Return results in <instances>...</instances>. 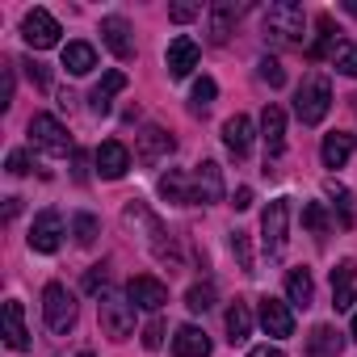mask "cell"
<instances>
[{"label": "cell", "mask_w": 357, "mask_h": 357, "mask_svg": "<svg viewBox=\"0 0 357 357\" xmlns=\"http://www.w3.org/2000/svg\"><path fill=\"white\" fill-rule=\"evenodd\" d=\"M332 59H336V68H340L349 80H357V43H340V51H336Z\"/></svg>", "instance_id": "cell-37"}, {"label": "cell", "mask_w": 357, "mask_h": 357, "mask_svg": "<svg viewBox=\"0 0 357 357\" xmlns=\"http://www.w3.org/2000/svg\"><path fill=\"white\" fill-rule=\"evenodd\" d=\"M172 135L168 130H160V126H147L143 135H139V160L143 164H160L164 155H172Z\"/></svg>", "instance_id": "cell-19"}, {"label": "cell", "mask_w": 357, "mask_h": 357, "mask_svg": "<svg viewBox=\"0 0 357 357\" xmlns=\"http://www.w3.org/2000/svg\"><path fill=\"white\" fill-rule=\"evenodd\" d=\"M252 336V307L244 303V298H236L231 307H227V340L231 344H244Z\"/></svg>", "instance_id": "cell-24"}, {"label": "cell", "mask_w": 357, "mask_h": 357, "mask_svg": "<svg viewBox=\"0 0 357 357\" xmlns=\"http://www.w3.org/2000/svg\"><path fill=\"white\" fill-rule=\"evenodd\" d=\"M22 38L34 47V51H51L59 43V22L47 13V9H30L22 17Z\"/></svg>", "instance_id": "cell-7"}, {"label": "cell", "mask_w": 357, "mask_h": 357, "mask_svg": "<svg viewBox=\"0 0 357 357\" xmlns=\"http://www.w3.org/2000/svg\"><path fill=\"white\" fill-rule=\"evenodd\" d=\"M257 319H261V328H265L269 336H278V340L294 336V311H290V303H282V298H261Z\"/></svg>", "instance_id": "cell-10"}, {"label": "cell", "mask_w": 357, "mask_h": 357, "mask_svg": "<svg viewBox=\"0 0 357 357\" xmlns=\"http://www.w3.org/2000/svg\"><path fill=\"white\" fill-rule=\"evenodd\" d=\"M164 63H168V76H172V80H185V76L198 68V43H194L190 34L172 38V43H168V55H164Z\"/></svg>", "instance_id": "cell-12"}, {"label": "cell", "mask_w": 357, "mask_h": 357, "mask_svg": "<svg viewBox=\"0 0 357 357\" xmlns=\"http://www.w3.org/2000/svg\"><path fill=\"white\" fill-rule=\"evenodd\" d=\"M93 160H97V172L105 176V181H118V176H126V168H130V151H126L118 139H105V143L93 151Z\"/></svg>", "instance_id": "cell-14"}, {"label": "cell", "mask_w": 357, "mask_h": 357, "mask_svg": "<svg viewBox=\"0 0 357 357\" xmlns=\"http://www.w3.org/2000/svg\"><path fill=\"white\" fill-rule=\"evenodd\" d=\"M324 190H328V198H336V206H340V227H353V223H357V211H353V194H349L344 185H336V181H328Z\"/></svg>", "instance_id": "cell-32"}, {"label": "cell", "mask_w": 357, "mask_h": 357, "mask_svg": "<svg viewBox=\"0 0 357 357\" xmlns=\"http://www.w3.org/2000/svg\"><path fill=\"white\" fill-rule=\"evenodd\" d=\"M30 143L43 147L47 155H68L72 151V135L55 114H34L30 118Z\"/></svg>", "instance_id": "cell-6"}, {"label": "cell", "mask_w": 357, "mask_h": 357, "mask_svg": "<svg viewBox=\"0 0 357 357\" xmlns=\"http://www.w3.org/2000/svg\"><path fill=\"white\" fill-rule=\"evenodd\" d=\"M172 357H211V336L198 324H181L172 332Z\"/></svg>", "instance_id": "cell-16"}, {"label": "cell", "mask_w": 357, "mask_h": 357, "mask_svg": "<svg viewBox=\"0 0 357 357\" xmlns=\"http://www.w3.org/2000/svg\"><path fill=\"white\" fill-rule=\"evenodd\" d=\"M160 194L176 206H185V202H194V181H185L181 172H168V176H160Z\"/></svg>", "instance_id": "cell-29"}, {"label": "cell", "mask_w": 357, "mask_h": 357, "mask_svg": "<svg viewBox=\"0 0 357 357\" xmlns=\"http://www.w3.org/2000/svg\"><path fill=\"white\" fill-rule=\"evenodd\" d=\"M340 349H344V340H340V332L328 328V324H319V328L307 336V357H340Z\"/></svg>", "instance_id": "cell-25"}, {"label": "cell", "mask_w": 357, "mask_h": 357, "mask_svg": "<svg viewBox=\"0 0 357 357\" xmlns=\"http://www.w3.org/2000/svg\"><path fill=\"white\" fill-rule=\"evenodd\" d=\"M215 93H219V84H215L211 76L194 80V93H190V109H194V114H206V109H211V101H215Z\"/></svg>", "instance_id": "cell-31"}, {"label": "cell", "mask_w": 357, "mask_h": 357, "mask_svg": "<svg viewBox=\"0 0 357 357\" xmlns=\"http://www.w3.org/2000/svg\"><path fill=\"white\" fill-rule=\"evenodd\" d=\"M261 26H265V38H273V43H303L307 13H303V5H294V0H273L265 9V17H261Z\"/></svg>", "instance_id": "cell-1"}, {"label": "cell", "mask_w": 357, "mask_h": 357, "mask_svg": "<svg viewBox=\"0 0 357 357\" xmlns=\"http://www.w3.org/2000/svg\"><path fill=\"white\" fill-rule=\"evenodd\" d=\"M236 17H240V9H236V5H227V0L211 5V43H227V38H231Z\"/></svg>", "instance_id": "cell-28"}, {"label": "cell", "mask_w": 357, "mask_h": 357, "mask_svg": "<svg viewBox=\"0 0 357 357\" xmlns=\"http://www.w3.org/2000/svg\"><path fill=\"white\" fill-rule=\"evenodd\" d=\"M194 202H202V206L223 202V168L215 160H202L194 168Z\"/></svg>", "instance_id": "cell-11"}, {"label": "cell", "mask_w": 357, "mask_h": 357, "mask_svg": "<svg viewBox=\"0 0 357 357\" xmlns=\"http://www.w3.org/2000/svg\"><path fill=\"white\" fill-rule=\"evenodd\" d=\"M349 155H353V135H344V130L324 135V147H319L324 168H344V164H349Z\"/></svg>", "instance_id": "cell-21"}, {"label": "cell", "mask_w": 357, "mask_h": 357, "mask_svg": "<svg viewBox=\"0 0 357 357\" xmlns=\"http://www.w3.org/2000/svg\"><path fill=\"white\" fill-rule=\"evenodd\" d=\"M357 303V261H340L332 269V307L349 311Z\"/></svg>", "instance_id": "cell-15"}, {"label": "cell", "mask_w": 357, "mask_h": 357, "mask_svg": "<svg viewBox=\"0 0 357 357\" xmlns=\"http://www.w3.org/2000/svg\"><path fill=\"white\" fill-rule=\"evenodd\" d=\"M315 30H319V34H315V43L307 47V55H311V59H324V55H336V51H340V38H336L340 30H336V22H332L328 13H319V17H315Z\"/></svg>", "instance_id": "cell-22"}, {"label": "cell", "mask_w": 357, "mask_h": 357, "mask_svg": "<svg viewBox=\"0 0 357 357\" xmlns=\"http://www.w3.org/2000/svg\"><path fill=\"white\" fill-rule=\"evenodd\" d=\"M248 357H286V353H282L278 344H257V349H252Z\"/></svg>", "instance_id": "cell-45"}, {"label": "cell", "mask_w": 357, "mask_h": 357, "mask_svg": "<svg viewBox=\"0 0 357 357\" xmlns=\"http://www.w3.org/2000/svg\"><path fill=\"white\" fill-rule=\"evenodd\" d=\"M328 109H332V84H328L324 76H307L303 89L294 93V114H298V122H303V126H319V122L328 118Z\"/></svg>", "instance_id": "cell-2"}, {"label": "cell", "mask_w": 357, "mask_h": 357, "mask_svg": "<svg viewBox=\"0 0 357 357\" xmlns=\"http://www.w3.org/2000/svg\"><path fill=\"white\" fill-rule=\"evenodd\" d=\"M97 319H101V332L109 340H126L135 332V303L126 294H109L105 290L101 303H97Z\"/></svg>", "instance_id": "cell-4"}, {"label": "cell", "mask_w": 357, "mask_h": 357, "mask_svg": "<svg viewBox=\"0 0 357 357\" xmlns=\"http://www.w3.org/2000/svg\"><path fill=\"white\" fill-rule=\"evenodd\" d=\"M80 357H93V353H80Z\"/></svg>", "instance_id": "cell-48"}, {"label": "cell", "mask_w": 357, "mask_h": 357, "mask_svg": "<svg viewBox=\"0 0 357 357\" xmlns=\"http://www.w3.org/2000/svg\"><path fill=\"white\" fill-rule=\"evenodd\" d=\"M59 240H63V215L59 211H43L34 219V227H30V252L51 257V252H59Z\"/></svg>", "instance_id": "cell-8"}, {"label": "cell", "mask_w": 357, "mask_h": 357, "mask_svg": "<svg viewBox=\"0 0 357 357\" xmlns=\"http://www.w3.org/2000/svg\"><path fill=\"white\" fill-rule=\"evenodd\" d=\"M261 139H265L269 155H282V147H286V114H282V105H265V114H261Z\"/></svg>", "instance_id": "cell-18"}, {"label": "cell", "mask_w": 357, "mask_h": 357, "mask_svg": "<svg viewBox=\"0 0 357 357\" xmlns=\"http://www.w3.org/2000/svg\"><path fill=\"white\" fill-rule=\"evenodd\" d=\"M231 206H236V211H248V206H252V190H248V185H240V190H236V198H231Z\"/></svg>", "instance_id": "cell-44"}, {"label": "cell", "mask_w": 357, "mask_h": 357, "mask_svg": "<svg viewBox=\"0 0 357 357\" xmlns=\"http://www.w3.org/2000/svg\"><path fill=\"white\" fill-rule=\"evenodd\" d=\"M101 43L114 51V59H135V34H130V22L126 17H105L101 22Z\"/></svg>", "instance_id": "cell-13"}, {"label": "cell", "mask_w": 357, "mask_h": 357, "mask_svg": "<svg viewBox=\"0 0 357 357\" xmlns=\"http://www.w3.org/2000/svg\"><path fill=\"white\" fill-rule=\"evenodd\" d=\"M105 282H109L105 265H93V269H89V278H84V290H89V294H97V290H105Z\"/></svg>", "instance_id": "cell-40"}, {"label": "cell", "mask_w": 357, "mask_h": 357, "mask_svg": "<svg viewBox=\"0 0 357 357\" xmlns=\"http://www.w3.org/2000/svg\"><path fill=\"white\" fill-rule=\"evenodd\" d=\"M63 68H68L72 76H89V72L97 68V51H93L89 43H68V47H63Z\"/></svg>", "instance_id": "cell-27"}, {"label": "cell", "mask_w": 357, "mask_h": 357, "mask_svg": "<svg viewBox=\"0 0 357 357\" xmlns=\"http://www.w3.org/2000/svg\"><path fill=\"white\" fill-rule=\"evenodd\" d=\"M349 332H353V340H357V315H353V328H349Z\"/></svg>", "instance_id": "cell-47"}, {"label": "cell", "mask_w": 357, "mask_h": 357, "mask_svg": "<svg viewBox=\"0 0 357 357\" xmlns=\"http://www.w3.org/2000/svg\"><path fill=\"white\" fill-rule=\"evenodd\" d=\"M261 80H265L269 89H282V84H286V68H282V59L265 55V59H261Z\"/></svg>", "instance_id": "cell-35"}, {"label": "cell", "mask_w": 357, "mask_h": 357, "mask_svg": "<svg viewBox=\"0 0 357 357\" xmlns=\"http://www.w3.org/2000/svg\"><path fill=\"white\" fill-rule=\"evenodd\" d=\"M223 143H227V151H231L236 160L248 155V151H252V122H248L244 114L227 118V122H223Z\"/></svg>", "instance_id": "cell-20"}, {"label": "cell", "mask_w": 357, "mask_h": 357, "mask_svg": "<svg viewBox=\"0 0 357 357\" xmlns=\"http://www.w3.org/2000/svg\"><path fill=\"white\" fill-rule=\"evenodd\" d=\"M286 227H290V202L286 198H273L261 215V240H265V257L278 261L286 252Z\"/></svg>", "instance_id": "cell-5"}, {"label": "cell", "mask_w": 357, "mask_h": 357, "mask_svg": "<svg viewBox=\"0 0 357 357\" xmlns=\"http://www.w3.org/2000/svg\"><path fill=\"white\" fill-rule=\"evenodd\" d=\"M72 231H76V244H84V248H89V244L97 240L101 223H97L93 215H76V219H72Z\"/></svg>", "instance_id": "cell-34"}, {"label": "cell", "mask_w": 357, "mask_h": 357, "mask_svg": "<svg viewBox=\"0 0 357 357\" xmlns=\"http://www.w3.org/2000/svg\"><path fill=\"white\" fill-rule=\"evenodd\" d=\"M143 344H147V349H160V344H164V319H151V324L143 328Z\"/></svg>", "instance_id": "cell-41"}, {"label": "cell", "mask_w": 357, "mask_h": 357, "mask_svg": "<svg viewBox=\"0 0 357 357\" xmlns=\"http://www.w3.org/2000/svg\"><path fill=\"white\" fill-rule=\"evenodd\" d=\"M5 344L13 353H26L30 349V332H26V307L17 298L5 303Z\"/></svg>", "instance_id": "cell-17"}, {"label": "cell", "mask_w": 357, "mask_h": 357, "mask_svg": "<svg viewBox=\"0 0 357 357\" xmlns=\"http://www.w3.org/2000/svg\"><path fill=\"white\" fill-rule=\"evenodd\" d=\"M26 76L38 84V89H51V72H47V63H38V59H30L26 63Z\"/></svg>", "instance_id": "cell-39"}, {"label": "cell", "mask_w": 357, "mask_h": 357, "mask_svg": "<svg viewBox=\"0 0 357 357\" xmlns=\"http://www.w3.org/2000/svg\"><path fill=\"white\" fill-rule=\"evenodd\" d=\"M198 13H202V9H198V5H172V9H168V17H172V22H176V26H185V22H194V17H198Z\"/></svg>", "instance_id": "cell-42"}, {"label": "cell", "mask_w": 357, "mask_h": 357, "mask_svg": "<svg viewBox=\"0 0 357 357\" xmlns=\"http://www.w3.org/2000/svg\"><path fill=\"white\" fill-rule=\"evenodd\" d=\"M9 105H13V68L0 63V109H9Z\"/></svg>", "instance_id": "cell-38"}, {"label": "cell", "mask_w": 357, "mask_h": 357, "mask_svg": "<svg viewBox=\"0 0 357 357\" xmlns=\"http://www.w3.org/2000/svg\"><path fill=\"white\" fill-rule=\"evenodd\" d=\"M231 252H236V261H240V269H244V273H257V269H252V248H248V231H231Z\"/></svg>", "instance_id": "cell-36"}, {"label": "cell", "mask_w": 357, "mask_h": 357, "mask_svg": "<svg viewBox=\"0 0 357 357\" xmlns=\"http://www.w3.org/2000/svg\"><path fill=\"white\" fill-rule=\"evenodd\" d=\"M126 298H130L135 307H143V311H160V307L168 303V286H164L160 278L139 273V278H130V282H126Z\"/></svg>", "instance_id": "cell-9"}, {"label": "cell", "mask_w": 357, "mask_h": 357, "mask_svg": "<svg viewBox=\"0 0 357 357\" xmlns=\"http://www.w3.org/2000/svg\"><path fill=\"white\" fill-rule=\"evenodd\" d=\"M9 172L13 176H26L30 172V155L26 151H9Z\"/></svg>", "instance_id": "cell-43"}, {"label": "cell", "mask_w": 357, "mask_h": 357, "mask_svg": "<svg viewBox=\"0 0 357 357\" xmlns=\"http://www.w3.org/2000/svg\"><path fill=\"white\" fill-rule=\"evenodd\" d=\"M122 89H126V72H105V76H101V84H97V89H93V97H89V101H93V114H101V118H105V114L114 109V93H122Z\"/></svg>", "instance_id": "cell-23"}, {"label": "cell", "mask_w": 357, "mask_h": 357, "mask_svg": "<svg viewBox=\"0 0 357 357\" xmlns=\"http://www.w3.org/2000/svg\"><path fill=\"white\" fill-rule=\"evenodd\" d=\"M303 223H307V231H311V236H319V240H324V236H328V227H332L328 206H324V202H307V206H303Z\"/></svg>", "instance_id": "cell-30"}, {"label": "cell", "mask_w": 357, "mask_h": 357, "mask_svg": "<svg viewBox=\"0 0 357 357\" xmlns=\"http://www.w3.org/2000/svg\"><path fill=\"white\" fill-rule=\"evenodd\" d=\"M311 294H315L311 269H290L286 273V303L290 307H311Z\"/></svg>", "instance_id": "cell-26"}, {"label": "cell", "mask_w": 357, "mask_h": 357, "mask_svg": "<svg viewBox=\"0 0 357 357\" xmlns=\"http://www.w3.org/2000/svg\"><path fill=\"white\" fill-rule=\"evenodd\" d=\"M22 211V198H5V219H13Z\"/></svg>", "instance_id": "cell-46"}, {"label": "cell", "mask_w": 357, "mask_h": 357, "mask_svg": "<svg viewBox=\"0 0 357 357\" xmlns=\"http://www.w3.org/2000/svg\"><path fill=\"white\" fill-rule=\"evenodd\" d=\"M185 307H190V311H211V307H215V286H211V282H202V286H190V294H185Z\"/></svg>", "instance_id": "cell-33"}, {"label": "cell", "mask_w": 357, "mask_h": 357, "mask_svg": "<svg viewBox=\"0 0 357 357\" xmlns=\"http://www.w3.org/2000/svg\"><path fill=\"white\" fill-rule=\"evenodd\" d=\"M43 319L55 336H68L76 328V294L63 282H47L43 290Z\"/></svg>", "instance_id": "cell-3"}]
</instances>
